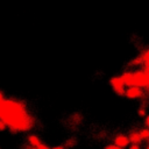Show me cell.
<instances>
[{
  "label": "cell",
  "instance_id": "cell-12",
  "mask_svg": "<svg viewBox=\"0 0 149 149\" xmlns=\"http://www.w3.org/2000/svg\"><path fill=\"white\" fill-rule=\"evenodd\" d=\"M143 71H144L146 77H147V87L146 88H148L149 87V69H143Z\"/></svg>",
  "mask_w": 149,
  "mask_h": 149
},
{
  "label": "cell",
  "instance_id": "cell-11",
  "mask_svg": "<svg viewBox=\"0 0 149 149\" xmlns=\"http://www.w3.org/2000/svg\"><path fill=\"white\" fill-rule=\"evenodd\" d=\"M132 64H133L134 66H137V65H141V64H143V63H142L141 57H140V56H137L136 58H134V59L132 61Z\"/></svg>",
  "mask_w": 149,
  "mask_h": 149
},
{
  "label": "cell",
  "instance_id": "cell-20",
  "mask_svg": "<svg viewBox=\"0 0 149 149\" xmlns=\"http://www.w3.org/2000/svg\"><path fill=\"white\" fill-rule=\"evenodd\" d=\"M3 99H5V98H3V95H2V93L0 92V104L2 102V100H3Z\"/></svg>",
  "mask_w": 149,
  "mask_h": 149
},
{
  "label": "cell",
  "instance_id": "cell-5",
  "mask_svg": "<svg viewBox=\"0 0 149 149\" xmlns=\"http://www.w3.org/2000/svg\"><path fill=\"white\" fill-rule=\"evenodd\" d=\"M114 144L116 147H120V148H126L128 144H129V140H128V136L123 135V134H119L114 137L113 140Z\"/></svg>",
  "mask_w": 149,
  "mask_h": 149
},
{
  "label": "cell",
  "instance_id": "cell-21",
  "mask_svg": "<svg viewBox=\"0 0 149 149\" xmlns=\"http://www.w3.org/2000/svg\"><path fill=\"white\" fill-rule=\"evenodd\" d=\"M51 149H65L64 147H55V148H51Z\"/></svg>",
  "mask_w": 149,
  "mask_h": 149
},
{
  "label": "cell",
  "instance_id": "cell-1",
  "mask_svg": "<svg viewBox=\"0 0 149 149\" xmlns=\"http://www.w3.org/2000/svg\"><path fill=\"white\" fill-rule=\"evenodd\" d=\"M0 121L12 132L23 133L33 127V119L26 105L15 99H3L0 104Z\"/></svg>",
  "mask_w": 149,
  "mask_h": 149
},
{
  "label": "cell",
  "instance_id": "cell-4",
  "mask_svg": "<svg viewBox=\"0 0 149 149\" xmlns=\"http://www.w3.org/2000/svg\"><path fill=\"white\" fill-rule=\"evenodd\" d=\"M125 95L128 98V99H139V98H142L144 95L143 91L137 87V86H129L126 91H125Z\"/></svg>",
  "mask_w": 149,
  "mask_h": 149
},
{
  "label": "cell",
  "instance_id": "cell-24",
  "mask_svg": "<svg viewBox=\"0 0 149 149\" xmlns=\"http://www.w3.org/2000/svg\"><path fill=\"white\" fill-rule=\"evenodd\" d=\"M35 149H36V148H35Z\"/></svg>",
  "mask_w": 149,
  "mask_h": 149
},
{
  "label": "cell",
  "instance_id": "cell-22",
  "mask_svg": "<svg viewBox=\"0 0 149 149\" xmlns=\"http://www.w3.org/2000/svg\"><path fill=\"white\" fill-rule=\"evenodd\" d=\"M146 149H149V146H148V147H147V148H146Z\"/></svg>",
  "mask_w": 149,
  "mask_h": 149
},
{
  "label": "cell",
  "instance_id": "cell-9",
  "mask_svg": "<svg viewBox=\"0 0 149 149\" xmlns=\"http://www.w3.org/2000/svg\"><path fill=\"white\" fill-rule=\"evenodd\" d=\"M139 134H140V136H141L142 140H146V141L149 140V128H143V129H141V130L139 132Z\"/></svg>",
  "mask_w": 149,
  "mask_h": 149
},
{
  "label": "cell",
  "instance_id": "cell-18",
  "mask_svg": "<svg viewBox=\"0 0 149 149\" xmlns=\"http://www.w3.org/2000/svg\"><path fill=\"white\" fill-rule=\"evenodd\" d=\"M144 122H146V125H147V127L149 128V115H148V116L146 118V121H144Z\"/></svg>",
  "mask_w": 149,
  "mask_h": 149
},
{
  "label": "cell",
  "instance_id": "cell-7",
  "mask_svg": "<svg viewBox=\"0 0 149 149\" xmlns=\"http://www.w3.org/2000/svg\"><path fill=\"white\" fill-rule=\"evenodd\" d=\"M128 140H129V142H132L133 144H139V143H141V141H142V139H141L139 132H136V130H133V132L129 133Z\"/></svg>",
  "mask_w": 149,
  "mask_h": 149
},
{
  "label": "cell",
  "instance_id": "cell-3",
  "mask_svg": "<svg viewBox=\"0 0 149 149\" xmlns=\"http://www.w3.org/2000/svg\"><path fill=\"white\" fill-rule=\"evenodd\" d=\"M133 79H134V86H137L140 88L147 87V77L144 71L133 72Z\"/></svg>",
  "mask_w": 149,
  "mask_h": 149
},
{
  "label": "cell",
  "instance_id": "cell-13",
  "mask_svg": "<svg viewBox=\"0 0 149 149\" xmlns=\"http://www.w3.org/2000/svg\"><path fill=\"white\" fill-rule=\"evenodd\" d=\"M105 149H123V148H120V147H116L115 144H108L105 147Z\"/></svg>",
  "mask_w": 149,
  "mask_h": 149
},
{
  "label": "cell",
  "instance_id": "cell-15",
  "mask_svg": "<svg viewBox=\"0 0 149 149\" xmlns=\"http://www.w3.org/2000/svg\"><path fill=\"white\" fill-rule=\"evenodd\" d=\"M139 114L144 115V114H146V109H144V108H140V109H139Z\"/></svg>",
  "mask_w": 149,
  "mask_h": 149
},
{
  "label": "cell",
  "instance_id": "cell-17",
  "mask_svg": "<svg viewBox=\"0 0 149 149\" xmlns=\"http://www.w3.org/2000/svg\"><path fill=\"white\" fill-rule=\"evenodd\" d=\"M3 129H6V126L0 121V130H3Z\"/></svg>",
  "mask_w": 149,
  "mask_h": 149
},
{
  "label": "cell",
  "instance_id": "cell-14",
  "mask_svg": "<svg viewBox=\"0 0 149 149\" xmlns=\"http://www.w3.org/2000/svg\"><path fill=\"white\" fill-rule=\"evenodd\" d=\"M36 149H50L48 146H45L44 143H40L37 147H36Z\"/></svg>",
  "mask_w": 149,
  "mask_h": 149
},
{
  "label": "cell",
  "instance_id": "cell-16",
  "mask_svg": "<svg viewBox=\"0 0 149 149\" xmlns=\"http://www.w3.org/2000/svg\"><path fill=\"white\" fill-rule=\"evenodd\" d=\"M129 149H141L140 148V146L139 144H133V146H130V148Z\"/></svg>",
  "mask_w": 149,
  "mask_h": 149
},
{
  "label": "cell",
  "instance_id": "cell-23",
  "mask_svg": "<svg viewBox=\"0 0 149 149\" xmlns=\"http://www.w3.org/2000/svg\"><path fill=\"white\" fill-rule=\"evenodd\" d=\"M147 90H148V92H149V87H148V88H147Z\"/></svg>",
  "mask_w": 149,
  "mask_h": 149
},
{
  "label": "cell",
  "instance_id": "cell-6",
  "mask_svg": "<svg viewBox=\"0 0 149 149\" xmlns=\"http://www.w3.org/2000/svg\"><path fill=\"white\" fill-rule=\"evenodd\" d=\"M121 79L125 83V85H127V86H134V79H133V72L132 71L123 72L121 74Z\"/></svg>",
  "mask_w": 149,
  "mask_h": 149
},
{
  "label": "cell",
  "instance_id": "cell-10",
  "mask_svg": "<svg viewBox=\"0 0 149 149\" xmlns=\"http://www.w3.org/2000/svg\"><path fill=\"white\" fill-rule=\"evenodd\" d=\"M141 57V59H142V63L144 64V63H147L148 61H149V49H147L146 51H143L142 52V55L140 56Z\"/></svg>",
  "mask_w": 149,
  "mask_h": 149
},
{
  "label": "cell",
  "instance_id": "cell-19",
  "mask_svg": "<svg viewBox=\"0 0 149 149\" xmlns=\"http://www.w3.org/2000/svg\"><path fill=\"white\" fill-rule=\"evenodd\" d=\"M143 65H144V69H149V61H148L147 63H144Z\"/></svg>",
  "mask_w": 149,
  "mask_h": 149
},
{
  "label": "cell",
  "instance_id": "cell-2",
  "mask_svg": "<svg viewBox=\"0 0 149 149\" xmlns=\"http://www.w3.org/2000/svg\"><path fill=\"white\" fill-rule=\"evenodd\" d=\"M109 83H111V85H112V87H113V90L115 91L116 94H119V95L125 94V86L126 85L122 81L121 77H113V78H111Z\"/></svg>",
  "mask_w": 149,
  "mask_h": 149
},
{
  "label": "cell",
  "instance_id": "cell-8",
  "mask_svg": "<svg viewBox=\"0 0 149 149\" xmlns=\"http://www.w3.org/2000/svg\"><path fill=\"white\" fill-rule=\"evenodd\" d=\"M28 143H29V146H30V147L36 148V147L41 143V140H40V137H38V136H36V135L31 134V135H29V136H28Z\"/></svg>",
  "mask_w": 149,
  "mask_h": 149
}]
</instances>
